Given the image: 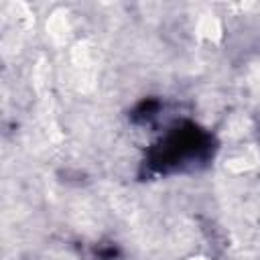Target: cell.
<instances>
[{
  "label": "cell",
  "instance_id": "6da1fadb",
  "mask_svg": "<svg viewBox=\"0 0 260 260\" xmlns=\"http://www.w3.org/2000/svg\"><path fill=\"white\" fill-rule=\"evenodd\" d=\"M193 260H199V258H193Z\"/></svg>",
  "mask_w": 260,
  "mask_h": 260
}]
</instances>
